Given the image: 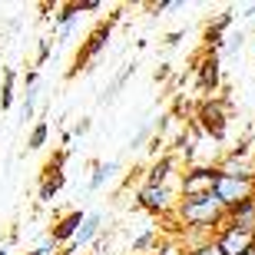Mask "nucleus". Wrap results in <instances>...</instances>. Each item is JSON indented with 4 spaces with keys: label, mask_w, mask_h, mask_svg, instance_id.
<instances>
[{
    "label": "nucleus",
    "mask_w": 255,
    "mask_h": 255,
    "mask_svg": "<svg viewBox=\"0 0 255 255\" xmlns=\"http://www.w3.org/2000/svg\"><path fill=\"white\" fill-rule=\"evenodd\" d=\"M216 246L222 255H246L255 249V236L252 232H242V229H232L222 222V229L216 232Z\"/></svg>",
    "instance_id": "7"
},
{
    "label": "nucleus",
    "mask_w": 255,
    "mask_h": 255,
    "mask_svg": "<svg viewBox=\"0 0 255 255\" xmlns=\"http://www.w3.org/2000/svg\"><path fill=\"white\" fill-rule=\"evenodd\" d=\"M186 255H222V252H219L216 239H212V242H206V246H199V249H189Z\"/></svg>",
    "instance_id": "25"
},
{
    "label": "nucleus",
    "mask_w": 255,
    "mask_h": 255,
    "mask_svg": "<svg viewBox=\"0 0 255 255\" xmlns=\"http://www.w3.org/2000/svg\"><path fill=\"white\" fill-rule=\"evenodd\" d=\"M60 142H63V146H70V142H73V132H70V129H63V136H60Z\"/></svg>",
    "instance_id": "32"
},
{
    "label": "nucleus",
    "mask_w": 255,
    "mask_h": 255,
    "mask_svg": "<svg viewBox=\"0 0 255 255\" xmlns=\"http://www.w3.org/2000/svg\"><path fill=\"white\" fill-rule=\"evenodd\" d=\"M222 47H226V53H229V57H232V53H239V50L246 47V33H242V30H239V33H226Z\"/></svg>",
    "instance_id": "21"
},
{
    "label": "nucleus",
    "mask_w": 255,
    "mask_h": 255,
    "mask_svg": "<svg viewBox=\"0 0 255 255\" xmlns=\"http://www.w3.org/2000/svg\"><path fill=\"white\" fill-rule=\"evenodd\" d=\"M172 169H176V156H172V152H162L159 159L146 169V182H142V186H169Z\"/></svg>",
    "instance_id": "11"
},
{
    "label": "nucleus",
    "mask_w": 255,
    "mask_h": 255,
    "mask_svg": "<svg viewBox=\"0 0 255 255\" xmlns=\"http://www.w3.org/2000/svg\"><path fill=\"white\" fill-rule=\"evenodd\" d=\"M83 219H86V212H80V209H73V212H66L63 219H60L57 226H53V232H50V239L57 242V246H70L73 242V236H76V229L83 226Z\"/></svg>",
    "instance_id": "10"
},
{
    "label": "nucleus",
    "mask_w": 255,
    "mask_h": 255,
    "mask_svg": "<svg viewBox=\"0 0 255 255\" xmlns=\"http://www.w3.org/2000/svg\"><path fill=\"white\" fill-rule=\"evenodd\" d=\"M90 126H93V120H80V123H76L70 132H73V136H86V132H90Z\"/></svg>",
    "instance_id": "28"
},
{
    "label": "nucleus",
    "mask_w": 255,
    "mask_h": 255,
    "mask_svg": "<svg viewBox=\"0 0 255 255\" xmlns=\"http://www.w3.org/2000/svg\"><path fill=\"white\" fill-rule=\"evenodd\" d=\"M120 17H123V13H113V17L106 20V23H100V27H96L93 33L86 37V43L80 47V53H76L73 70H70L66 76H76L80 70H90V63H93V60H96V57H100V53L106 50V43H110V37H113V23H116Z\"/></svg>",
    "instance_id": "3"
},
{
    "label": "nucleus",
    "mask_w": 255,
    "mask_h": 255,
    "mask_svg": "<svg viewBox=\"0 0 255 255\" xmlns=\"http://www.w3.org/2000/svg\"><path fill=\"white\" fill-rule=\"evenodd\" d=\"M120 172V159H106V162H93V176L86 182V192H100L106 182Z\"/></svg>",
    "instance_id": "13"
},
{
    "label": "nucleus",
    "mask_w": 255,
    "mask_h": 255,
    "mask_svg": "<svg viewBox=\"0 0 255 255\" xmlns=\"http://www.w3.org/2000/svg\"><path fill=\"white\" fill-rule=\"evenodd\" d=\"M50 53H53V40H50V37H40V47H37V60H33V66H43L50 60Z\"/></svg>",
    "instance_id": "23"
},
{
    "label": "nucleus",
    "mask_w": 255,
    "mask_h": 255,
    "mask_svg": "<svg viewBox=\"0 0 255 255\" xmlns=\"http://www.w3.org/2000/svg\"><path fill=\"white\" fill-rule=\"evenodd\" d=\"M152 242H156V229H146L139 239H132V252H146Z\"/></svg>",
    "instance_id": "24"
},
{
    "label": "nucleus",
    "mask_w": 255,
    "mask_h": 255,
    "mask_svg": "<svg viewBox=\"0 0 255 255\" xmlns=\"http://www.w3.org/2000/svg\"><path fill=\"white\" fill-rule=\"evenodd\" d=\"M57 255H76V249H73V246H66V249H60Z\"/></svg>",
    "instance_id": "33"
},
{
    "label": "nucleus",
    "mask_w": 255,
    "mask_h": 255,
    "mask_svg": "<svg viewBox=\"0 0 255 255\" xmlns=\"http://www.w3.org/2000/svg\"><path fill=\"white\" fill-rule=\"evenodd\" d=\"M76 20H80L76 3H60L57 13H53V27H70V23H76Z\"/></svg>",
    "instance_id": "19"
},
{
    "label": "nucleus",
    "mask_w": 255,
    "mask_h": 255,
    "mask_svg": "<svg viewBox=\"0 0 255 255\" xmlns=\"http://www.w3.org/2000/svg\"><path fill=\"white\" fill-rule=\"evenodd\" d=\"M47 139H50V123L47 120H37L33 129H30V136H27V149H43Z\"/></svg>",
    "instance_id": "17"
},
{
    "label": "nucleus",
    "mask_w": 255,
    "mask_h": 255,
    "mask_svg": "<svg viewBox=\"0 0 255 255\" xmlns=\"http://www.w3.org/2000/svg\"><path fill=\"white\" fill-rule=\"evenodd\" d=\"M136 206L149 216H166V212H176V196H172V186H142L136 192Z\"/></svg>",
    "instance_id": "6"
},
{
    "label": "nucleus",
    "mask_w": 255,
    "mask_h": 255,
    "mask_svg": "<svg viewBox=\"0 0 255 255\" xmlns=\"http://www.w3.org/2000/svg\"><path fill=\"white\" fill-rule=\"evenodd\" d=\"M13 83H17V70L7 66L3 70V86H0V113H7L13 106Z\"/></svg>",
    "instance_id": "16"
},
{
    "label": "nucleus",
    "mask_w": 255,
    "mask_h": 255,
    "mask_svg": "<svg viewBox=\"0 0 255 255\" xmlns=\"http://www.w3.org/2000/svg\"><path fill=\"white\" fill-rule=\"evenodd\" d=\"M80 23V20H76ZM76 23H70V27H60V43H66V40L73 37V30H76Z\"/></svg>",
    "instance_id": "30"
},
{
    "label": "nucleus",
    "mask_w": 255,
    "mask_h": 255,
    "mask_svg": "<svg viewBox=\"0 0 255 255\" xmlns=\"http://www.w3.org/2000/svg\"><path fill=\"white\" fill-rule=\"evenodd\" d=\"M76 10H80V13H90V10H103V0H80V3H76Z\"/></svg>",
    "instance_id": "26"
},
{
    "label": "nucleus",
    "mask_w": 255,
    "mask_h": 255,
    "mask_svg": "<svg viewBox=\"0 0 255 255\" xmlns=\"http://www.w3.org/2000/svg\"><path fill=\"white\" fill-rule=\"evenodd\" d=\"M226 226L242 229V232H252L255 236V199H249V202H242V206H236V209H229Z\"/></svg>",
    "instance_id": "12"
},
{
    "label": "nucleus",
    "mask_w": 255,
    "mask_h": 255,
    "mask_svg": "<svg viewBox=\"0 0 255 255\" xmlns=\"http://www.w3.org/2000/svg\"><path fill=\"white\" fill-rule=\"evenodd\" d=\"M226 129H229V103L226 100H202L196 106V132L202 139H212V142H222L226 139Z\"/></svg>",
    "instance_id": "2"
},
{
    "label": "nucleus",
    "mask_w": 255,
    "mask_h": 255,
    "mask_svg": "<svg viewBox=\"0 0 255 255\" xmlns=\"http://www.w3.org/2000/svg\"><path fill=\"white\" fill-rule=\"evenodd\" d=\"M239 10H242L239 17H255V3H249V7H239Z\"/></svg>",
    "instance_id": "31"
},
{
    "label": "nucleus",
    "mask_w": 255,
    "mask_h": 255,
    "mask_svg": "<svg viewBox=\"0 0 255 255\" xmlns=\"http://www.w3.org/2000/svg\"><path fill=\"white\" fill-rule=\"evenodd\" d=\"M246 255H255V249H252V252H246Z\"/></svg>",
    "instance_id": "34"
},
{
    "label": "nucleus",
    "mask_w": 255,
    "mask_h": 255,
    "mask_svg": "<svg viewBox=\"0 0 255 255\" xmlns=\"http://www.w3.org/2000/svg\"><path fill=\"white\" fill-rule=\"evenodd\" d=\"M152 136H156V132H152V120L146 116V120H142V126H139V132H136V136L129 139V146H126V149H139L142 142H149Z\"/></svg>",
    "instance_id": "20"
},
{
    "label": "nucleus",
    "mask_w": 255,
    "mask_h": 255,
    "mask_svg": "<svg viewBox=\"0 0 255 255\" xmlns=\"http://www.w3.org/2000/svg\"><path fill=\"white\" fill-rule=\"evenodd\" d=\"M196 80L202 93H216L219 83H222V60L216 53H206V57L196 63Z\"/></svg>",
    "instance_id": "8"
},
{
    "label": "nucleus",
    "mask_w": 255,
    "mask_h": 255,
    "mask_svg": "<svg viewBox=\"0 0 255 255\" xmlns=\"http://www.w3.org/2000/svg\"><path fill=\"white\" fill-rule=\"evenodd\" d=\"M252 103H255V96H252Z\"/></svg>",
    "instance_id": "36"
},
{
    "label": "nucleus",
    "mask_w": 255,
    "mask_h": 255,
    "mask_svg": "<svg viewBox=\"0 0 255 255\" xmlns=\"http://www.w3.org/2000/svg\"><path fill=\"white\" fill-rule=\"evenodd\" d=\"M40 93H43L40 86H30V90H27V96H23V103H20V120H23V123L37 116V103H40Z\"/></svg>",
    "instance_id": "18"
},
{
    "label": "nucleus",
    "mask_w": 255,
    "mask_h": 255,
    "mask_svg": "<svg viewBox=\"0 0 255 255\" xmlns=\"http://www.w3.org/2000/svg\"><path fill=\"white\" fill-rule=\"evenodd\" d=\"M27 255H37V252H27Z\"/></svg>",
    "instance_id": "35"
},
{
    "label": "nucleus",
    "mask_w": 255,
    "mask_h": 255,
    "mask_svg": "<svg viewBox=\"0 0 255 255\" xmlns=\"http://www.w3.org/2000/svg\"><path fill=\"white\" fill-rule=\"evenodd\" d=\"M169 73H172V66L169 63H159V66H156V73H152V80H156V83H166Z\"/></svg>",
    "instance_id": "27"
},
{
    "label": "nucleus",
    "mask_w": 255,
    "mask_h": 255,
    "mask_svg": "<svg viewBox=\"0 0 255 255\" xmlns=\"http://www.w3.org/2000/svg\"><path fill=\"white\" fill-rule=\"evenodd\" d=\"M212 196L222 202V209H236L249 199H255V176H246V179H236V176H219Z\"/></svg>",
    "instance_id": "4"
},
{
    "label": "nucleus",
    "mask_w": 255,
    "mask_h": 255,
    "mask_svg": "<svg viewBox=\"0 0 255 255\" xmlns=\"http://www.w3.org/2000/svg\"><path fill=\"white\" fill-rule=\"evenodd\" d=\"M132 76H136V60H132V63H126V66H123V73H116L113 80H110V86H106L103 93H100V103H110V100H116V93H120V90L129 83Z\"/></svg>",
    "instance_id": "14"
},
{
    "label": "nucleus",
    "mask_w": 255,
    "mask_h": 255,
    "mask_svg": "<svg viewBox=\"0 0 255 255\" xmlns=\"http://www.w3.org/2000/svg\"><path fill=\"white\" fill-rule=\"evenodd\" d=\"M66 159H70V149H60L57 156H53V159L47 162V169H43V176H53V172H63Z\"/></svg>",
    "instance_id": "22"
},
{
    "label": "nucleus",
    "mask_w": 255,
    "mask_h": 255,
    "mask_svg": "<svg viewBox=\"0 0 255 255\" xmlns=\"http://www.w3.org/2000/svg\"><path fill=\"white\" fill-rule=\"evenodd\" d=\"M66 186V172H53V176H43L40 182V202H53L57 192Z\"/></svg>",
    "instance_id": "15"
},
{
    "label": "nucleus",
    "mask_w": 255,
    "mask_h": 255,
    "mask_svg": "<svg viewBox=\"0 0 255 255\" xmlns=\"http://www.w3.org/2000/svg\"><path fill=\"white\" fill-rule=\"evenodd\" d=\"M216 179H219L216 166H189V169L179 176V196L182 199L209 196V192L216 189Z\"/></svg>",
    "instance_id": "5"
},
{
    "label": "nucleus",
    "mask_w": 255,
    "mask_h": 255,
    "mask_svg": "<svg viewBox=\"0 0 255 255\" xmlns=\"http://www.w3.org/2000/svg\"><path fill=\"white\" fill-rule=\"evenodd\" d=\"M100 232H103V212H86L83 226L76 229V236H73V242H70V246L80 252V249L93 246L96 239H100Z\"/></svg>",
    "instance_id": "9"
},
{
    "label": "nucleus",
    "mask_w": 255,
    "mask_h": 255,
    "mask_svg": "<svg viewBox=\"0 0 255 255\" xmlns=\"http://www.w3.org/2000/svg\"><path fill=\"white\" fill-rule=\"evenodd\" d=\"M182 37H186V30H172V33H166V47H176Z\"/></svg>",
    "instance_id": "29"
},
{
    "label": "nucleus",
    "mask_w": 255,
    "mask_h": 255,
    "mask_svg": "<svg viewBox=\"0 0 255 255\" xmlns=\"http://www.w3.org/2000/svg\"><path fill=\"white\" fill-rule=\"evenodd\" d=\"M176 219L186 229H206V232L216 236L222 229V222H226V209L209 192V196H199V199H179L176 202Z\"/></svg>",
    "instance_id": "1"
}]
</instances>
